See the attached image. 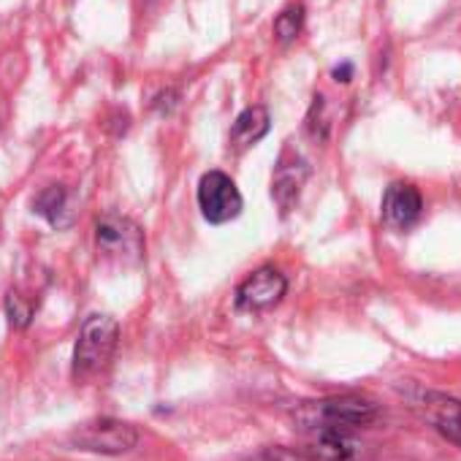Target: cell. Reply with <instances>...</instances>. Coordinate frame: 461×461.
Segmentation results:
<instances>
[{"label": "cell", "mask_w": 461, "mask_h": 461, "mask_svg": "<svg viewBox=\"0 0 461 461\" xmlns=\"http://www.w3.org/2000/svg\"><path fill=\"white\" fill-rule=\"evenodd\" d=\"M117 337H120V326L114 318L109 315H90L77 337V348H74V377L77 380H87L93 375H98L114 348H117Z\"/></svg>", "instance_id": "2"}, {"label": "cell", "mask_w": 461, "mask_h": 461, "mask_svg": "<svg viewBox=\"0 0 461 461\" xmlns=\"http://www.w3.org/2000/svg\"><path fill=\"white\" fill-rule=\"evenodd\" d=\"M285 291H288L285 275L277 272L275 267H261L248 280H242L234 302H237V310H242V312H261V310L277 307L283 302Z\"/></svg>", "instance_id": "6"}, {"label": "cell", "mask_w": 461, "mask_h": 461, "mask_svg": "<svg viewBox=\"0 0 461 461\" xmlns=\"http://www.w3.org/2000/svg\"><path fill=\"white\" fill-rule=\"evenodd\" d=\"M377 418V407L369 399L361 396H334L310 402L296 410V420L304 429H339L350 431L358 426H366Z\"/></svg>", "instance_id": "1"}, {"label": "cell", "mask_w": 461, "mask_h": 461, "mask_svg": "<svg viewBox=\"0 0 461 461\" xmlns=\"http://www.w3.org/2000/svg\"><path fill=\"white\" fill-rule=\"evenodd\" d=\"M6 312H9L12 326L25 329V326L31 323V318H33V304L25 302V296H20L17 291H12V294L6 296Z\"/></svg>", "instance_id": "14"}, {"label": "cell", "mask_w": 461, "mask_h": 461, "mask_svg": "<svg viewBox=\"0 0 461 461\" xmlns=\"http://www.w3.org/2000/svg\"><path fill=\"white\" fill-rule=\"evenodd\" d=\"M95 248L106 258L139 264L144 258V230L128 217L106 214L95 225Z\"/></svg>", "instance_id": "4"}, {"label": "cell", "mask_w": 461, "mask_h": 461, "mask_svg": "<svg viewBox=\"0 0 461 461\" xmlns=\"http://www.w3.org/2000/svg\"><path fill=\"white\" fill-rule=\"evenodd\" d=\"M350 77H353V66H350V63H342V66H337V68H334V79H337V82L348 85V82H350Z\"/></svg>", "instance_id": "16"}, {"label": "cell", "mask_w": 461, "mask_h": 461, "mask_svg": "<svg viewBox=\"0 0 461 461\" xmlns=\"http://www.w3.org/2000/svg\"><path fill=\"white\" fill-rule=\"evenodd\" d=\"M423 418L453 445L461 447V402L445 393H426L420 399Z\"/></svg>", "instance_id": "10"}, {"label": "cell", "mask_w": 461, "mask_h": 461, "mask_svg": "<svg viewBox=\"0 0 461 461\" xmlns=\"http://www.w3.org/2000/svg\"><path fill=\"white\" fill-rule=\"evenodd\" d=\"M307 176H310L307 160L302 155L285 149L280 163H277V168H275V176H272V198L277 201L283 214H288L296 206Z\"/></svg>", "instance_id": "8"}, {"label": "cell", "mask_w": 461, "mask_h": 461, "mask_svg": "<svg viewBox=\"0 0 461 461\" xmlns=\"http://www.w3.org/2000/svg\"><path fill=\"white\" fill-rule=\"evenodd\" d=\"M304 442L296 447L307 461H350L358 450L350 431L339 429H304Z\"/></svg>", "instance_id": "7"}, {"label": "cell", "mask_w": 461, "mask_h": 461, "mask_svg": "<svg viewBox=\"0 0 461 461\" xmlns=\"http://www.w3.org/2000/svg\"><path fill=\"white\" fill-rule=\"evenodd\" d=\"M68 442L77 450L101 453V456H122L136 447L139 431H136V426L117 420V418H95V420H87L79 429H74Z\"/></svg>", "instance_id": "3"}, {"label": "cell", "mask_w": 461, "mask_h": 461, "mask_svg": "<svg viewBox=\"0 0 461 461\" xmlns=\"http://www.w3.org/2000/svg\"><path fill=\"white\" fill-rule=\"evenodd\" d=\"M272 128V117L267 106H248L237 120L234 128H230V147L234 149H248L253 144H258Z\"/></svg>", "instance_id": "11"}, {"label": "cell", "mask_w": 461, "mask_h": 461, "mask_svg": "<svg viewBox=\"0 0 461 461\" xmlns=\"http://www.w3.org/2000/svg\"><path fill=\"white\" fill-rule=\"evenodd\" d=\"M198 206L209 222L222 225L242 214V193L228 174L209 171L198 182Z\"/></svg>", "instance_id": "5"}, {"label": "cell", "mask_w": 461, "mask_h": 461, "mask_svg": "<svg viewBox=\"0 0 461 461\" xmlns=\"http://www.w3.org/2000/svg\"><path fill=\"white\" fill-rule=\"evenodd\" d=\"M33 212L47 217L55 228H66L74 220V209L68 203V190L63 185H50L44 187L36 201H33Z\"/></svg>", "instance_id": "12"}, {"label": "cell", "mask_w": 461, "mask_h": 461, "mask_svg": "<svg viewBox=\"0 0 461 461\" xmlns=\"http://www.w3.org/2000/svg\"><path fill=\"white\" fill-rule=\"evenodd\" d=\"M242 461H307V458L296 447L294 450L291 447H264V450H258Z\"/></svg>", "instance_id": "15"}, {"label": "cell", "mask_w": 461, "mask_h": 461, "mask_svg": "<svg viewBox=\"0 0 461 461\" xmlns=\"http://www.w3.org/2000/svg\"><path fill=\"white\" fill-rule=\"evenodd\" d=\"M423 198L415 185L393 182L383 195V222L393 230H407L420 220Z\"/></svg>", "instance_id": "9"}, {"label": "cell", "mask_w": 461, "mask_h": 461, "mask_svg": "<svg viewBox=\"0 0 461 461\" xmlns=\"http://www.w3.org/2000/svg\"><path fill=\"white\" fill-rule=\"evenodd\" d=\"M302 28H304V6H288L275 20V36H277L280 44L296 41V36L302 33Z\"/></svg>", "instance_id": "13"}, {"label": "cell", "mask_w": 461, "mask_h": 461, "mask_svg": "<svg viewBox=\"0 0 461 461\" xmlns=\"http://www.w3.org/2000/svg\"><path fill=\"white\" fill-rule=\"evenodd\" d=\"M318 120H321V139H326V131H329V122H326V117H323V114H321ZM310 133H312V139L318 136V122H310Z\"/></svg>", "instance_id": "17"}]
</instances>
